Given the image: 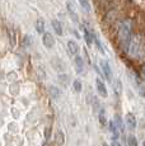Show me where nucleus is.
Wrapping results in <instances>:
<instances>
[{
    "label": "nucleus",
    "instance_id": "f257e3e1",
    "mask_svg": "<svg viewBox=\"0 0 145 146\" xmlns=\"http://www.w3.org/2000/svg\"><path fill=\"white\" fill-rule=\"evenodd\" d=\"M117 38H118L120 47L125 52H129V48L132 41V26L130 21H125L121 23L118 31H117Z\"/></svg>",
    "mask_w": 145,
    "mask_h": 146
},
{
    "label": "nucleus",
    "instance_id": "f03ea898",
    "mask_svg": "<svg viewBox=\"0 0 145 146\" xmlns=\"http://www.w3.org/2000/svg\"><path fill=\"white\" fill-rule=\"evenodd\" d=\"M99 65H101V69H102L103 74H104L106 79H107L108 81H111V83H112V69H111L110 64H108L106 60H101Z\"/></svg>",
    "mask_w": 145,
    "mask_h": 146
},
{
    "label": "nucleus",
    "instance_id": "7ed1b4c3",
    "mask_svg": "<svg viewBox=\"0 0 145 146\" xmlns=\"http://www.w3.org/2000/svg\"><path fill=\"white\" fill-rule=\"evenodd\" d=\"M42 42H43L45 47L51 48V47H54V44H55V38L51 33L46 32V33H43V36H42Z\"/></svg>",
    "mask_w": 145,
    "mask_h": 146
},
{
    "label": "nucleus",
    "instance_id": "20e7f679",
    "mask_svg": "<svg viewBox=\"0 0 145 146\" xmlns=\"http://www.w3.org/2000/svg\"><path fill=\"white\" fill-rule=\"evenodd\" d=\"M96 85H97V92H98V94L101 95V97H103V98L107 97V95H108L107 88H106L104 83H103L101 79H97V80H96Z\"/></svg>",
    "mask_w": 145,
    "mask_h": 146
},
{
    "label": "nucleus",
    "instance_id": "39448f33",
    "mask_svg": "<svg viewBox=\"0 0 145 146\" xmlns=\"http://www.w3.org/2000/svg\"><path fill=\"white\" fill-rule=\"evenodd\" d=\"M125 121H126V125L129 130H134L136 127V118L132 113H127L126 117H125Z\"/></svg>",
    "mask_w": 145,
    "mask_h": 146
},
{
    "label": "nucleus",
    "instance_id": "423d86ee",
    "mask_svg": "<svg viewBox=\"0 0 145 146\" xmlns=\"http://www.w3.org/2000/svg\"><path fill=\"white\" fill-rule=\"evenodd\" d=\"M68 50H69V53H70V55L78 56V52H79L80 47H79V44H78L75 41L70 40V41L68 42Z\"/></svg>",
    "mask_w": 145,
    "mask_h": 146
},
{
    "label": "nucleus",
    "instance_id": "0eeeda50",
    "mask_svg": "<svg viewBox=\"0 0 145 146\" xmlns=\"http://www.w3.org/2000/svg\"><path fill=\"white\" fill-rule=\"evenodd\" d=\"M74 64H75V67H76V71L78 72H83V71H84V60H83L82 56H75Z\"/></svg>",
    "mask_w": 145,
    "mask_h": 146
},
{
    "label": "nucleus",
    "instance_id": "6e6552de",
    "mask_svg": "<svg viewBox=\"0 0 145 146\" xmlns=\"http://www.w3.org/2000/svg\"><path fill=\"white\" fill-rule=\"evenodd\" d=\"M51 26H52V28H54V31H55L56 35H59V36L63 35V26H61V23L57 21V19H52Z\"/></svg>",
    "mask_w": 145,
    "mask_h": 146
},
{
    "label": "nucleus",
    "instance_id": "1a4fd4ad",
    "mask_svg": "<svg viewBox=\"0 0 145 146\" xmlns=\"http://www.w3.org/2000/svg\"><path fill=\"white\" fill-rule=\"evenodd\" d=\"M82 29H83V33H84V40H85V42H87V44L88 46H92L93 40H94V38H92V32H89L88 28L84 27V26L82 27Z\"/></svg>",
    "mask_w": 145,
    "mask_h": 146
},
{
    "label": "nucleus",
    "instance_id": "9d476101",
    "mask_svg": "<svg viewBox=\"0 0 145 146\" xmlns=\"http://www.w3.org/2000/svg\"><path fill=\"white\" fill-rule=\"evenodd\" d=\"M110 130H111V132H112L113 137H115V140H116L117 137H118V135H120V130L117 128L116 123L113 122V121H111V122H110Z\"/></svg>",
    "mask_w": 145,
    "mask_h": 146
},
{
    "label": "nucleus",
    "instance_id": "9b49d317",
    "mask_svg": "<svg viewBox=\"0 0 145 146\" xmlns=\"http://www.w3.org/2000/svg\"><path fill=\"white\" fill-rule=\"evenodd\" d=\"M36 31H37L38 33H46L45 32V21L43 19H38L37 23H36Z\"/></svg>",
    "mask_w": 145,
    "mask_h": 146
},
{
    "label": "nucleus",
    "instance_id": "f8f14e48",
    "mask_svg": "<svg viewBox=\"0 0 145 146\" xmlns=\"http://www.w3.org/2000/svg\"><path fill=\"white\" fill-rule=\"evenodd\" d=\"M64 133H63V131H57L56 132V137H55V142H56V145L57 146H61L64 144Z\"/></svg>",
    "mask_w": 145,
    "mask_h": 146
},
{
    "label": "nucleus",
    "instance_id": "ddd939ff",
    "mask_svg": "<svg viewBox=\"0 0 145 146\" xmlns=\"http://www.w3.org/2000/svg\"><path fill=\"white\" fill-rule=\"evenodd\" d=\"M113 122L116 123V126H117V128L120 130V132H122V131H124V123H122V119H121V117H120L118 114H116L115 116Z\"/></svg>",
    "mask_w": 145,
    "mask_h": 146
},
{
    "label": "nucleus",
    "instance_id": "4468645a",
    "mask_svg": "<svg viewBox=\"0 0 145 146\" xmlns=\"http://www.w3.org/2000/svg\"><path fill=\"white\" fill-rule=\"evenodd\" d=\"M113 86H115V93H116V95H117V97H120V94H121V92H122V84H121V81L116 80L115 84H113Z\"/></svg>",
    "mask_w": 145,
    "mask_h": 146
},
{
    "label": "nucleus",
    "instance_id": "2eb2a0df",
    "mask_svg": "<svg viewBox=\"0 0 145 146\" xmlns=\"http://www.w3.org/2000/svg\"><path fill=\"white\" fill-rule=\"evenodd\" d=\"M72 86H74V90L76 92V93H80L82 92V88H83V85H82V81L80 80H74L72 81Z\"/></svg>",
    "mask_w": 145,
    "mask_h": 146
},
{
    "label": "nucleus",
    "instance_id": "dca6fc26",
    "mask_svg": "<svg viewBox=\"0 0 145 146\" xmlns=\"http://www.w3.org/2000/svg\"><path fill=\"white\" fill-rule=\"evenodd\" d=\"M80 4V7L85 10V12H89L90 10V4H89V0H78Z\"/></svg>",
    "mask_w": 145,
    "mask_h": 146
},
{
    "label": "nucleus",
    "instance_id": "f3484780",
    "mask_svg": "<svg viewBox=\"0 0 145 146\" xmlns=\"http://www.w3.org/2000/svg\"><path fill=\"white\" fill-rule=\"evenodd\" d=\"M49 92H50V95H51L52 98H59V94H60V92H59V89L56 88V86H50L49 88Z\"/></svg>",
    "mask_w": 145,
    "mask_h": 146
},
{
    "label": "nucleus",
    "instance_id": "a211bd4d",
    "mask_svg": "<svg viewBox=\"0 0 145 146\" xmlns=\"http://www.w3.org/2000/svg\"><path fill=\"white\" fill-rule=\"evenodd\" d=\"M127 145H129V146H136V145H138L136 137L134 136V135H129V137H127Z\"/></svg>",
    "mask_w": 145,
    "mask_h": 146
},
{
    "label": "nucleus",
    "instance_id": "6ab92c4d",
    "mask_svg": "<svg viewBox=\"0 0 145 146\" xmlns=\"http://www.w3.org/2000/svg\"><path fill=\"white\" fill-rule=\"evenodd\" d=\"M24 42H26V46H29L31 43H32V37H29V36H27L26 40H24Z\"/></svg>",
    "mask_w": 145,
    "mask_h": 146
},
{
    "label": "nucleus",
    "instance_id": "aec40b11",
    "mask_svg": "<svg viewBox=\"0 0 145 146\" xmlns=\"http://www.w3.org/2000/svg\"><path fill=\"white\" fill-rule=\"evenodd\" d=\"M99 118H101V123H102V125H104V123H106V116H104V112H103V111H102L101 117H99Z\"/></svg>",
    "mask_w": 145,
    "mask_h": 146
},
{
    "label": "nucleus",
    "instance_id": "412c9836",
    "mask_svg": "<svg viewBox=\"0 0 145 146\" xmlns=\"http://www.w3.org/2000/svg\"><path fill=\"white\" fill-rule=\"evenodd\" d=\"M141 72H143V75L145 76V64L143 65V67H141Z\"/></svg>",
    "mask_w": 145,
    "mask_h": 146
},
{
    "label": "nucleus",
    "instance_id": "4be33fe9",
    "mask_svg": "<svg viewBox=\"0 0 145 146\" xmlns=\"http://www.w3.org/2000/svg\"><path fill=\"white\" fill-rule=\"evenodd\" d=\"M111 146H120V144H118V142H117L116 140H115V141L112 142V145H111Z\"/></svg>",
    "mask_w": 145,
    "mask_h": 146
},
{
    "label": "nucleus",
    "instance_id": "5701e85b",
    "mask_svg": "<svg viewBox=\"0 0 145 146\" xmlns=\"http://www.w3.org/2000/svg\"><path fill=\"white\" fill-rule=\"evenodd\" d=\"M103 146H108V145L107 144H103Z\"/></svg>",
    "mask_w": 145,
    "mask_h": 146
},
{
    "label": "nucleus",
    "instance_id": "b1692460",
    "mask_svg": "<svg viewBox=\"0 0 145 146\" xmlns=\"http://www.w3.org/2000/svg\"><path fill=\"white\" fill-rule=\"evenodd\" d=\"M144 146H145V141H144Z\"/></svg>",
    "mask_w": 145,
    "mask_h": 146
}]
</instances>
